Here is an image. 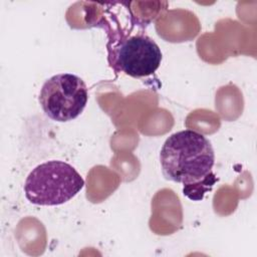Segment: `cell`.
<instances>
[{"label":"cell","instance_id":"cell-1","mask_svg":"<svg viewBox=\"0 0 257 257\" xmlns=\"http://www.w3.org/2000/svg\"><path fill=\"white\" fill-rule=\"evenodd\" d=\"M107 34V60L115 73L134 78L149 76L161 65L163 54L156 41L144 31V23L128 10L127 23L113 24L101 19L98 24Z\"/></svg>","mask_w":257,"mask_h":257},{"label":"cell","instance_id":"cell-2","mask_svg":"<svg viewBox=\"0 0 257 257\" xmlns=\"http://www.w3.org/2000/svg\"><path fill=\"white\" fill-rule=\"evenodd\" d=\"M160 163L167 180L187 187L214 175L215 153L204 135L184 130L165 141L160 152Z\"/></svg>","mask_w":257,"mask_h":257},{"label":"cell","instance_id":"cell-3","mask_svg":"<svg viewBox=\"0 0 257 257\" xmlns=\"http://www.w3.org/2000/svg\"><path fill=\"white\" fill-rule=\"evenodd\" d=\"M84 180L74 167L63 161H48L36 166L24 183L26 199L33 205L59 206L75 197Z\"/></svg>","mask_w":257,"mask_h":257},{"label":"cell","instance_id":"cell-4","mask_svg":"<svg viewBox=\"0 0 257 257\" xmlns=\"http://www.w3.org/2000/svg\"><path fill=\"white\" fill-rule=\"evenodd\" d=\"M38 100L49 118L66 122L76 118L85 108L88 88L81 77L72 73H58L44 81Z\"/></svg>","mask_w":257,"mask_h":257},{"label":"cell","instance_id":"cell-5","mask_svg":"<svg viewBox=\"0 0 257 257\" xmlns=\"http://www.w3.org/2000/svg\"><path fill=\"white\" fill-rule=\"evenodd\" d=\"M218 181V178L214 175L207 178L206 180L183 188V193L185 196H187L190 200L193 201H200L204 198V195L211 191L214 184Z\"/></svg>","mask_w":257,"mask_h":257}]
</instances>
